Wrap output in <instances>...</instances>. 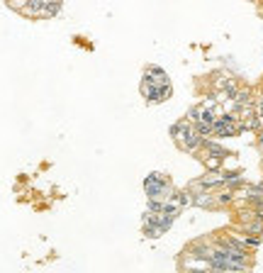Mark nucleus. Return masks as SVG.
<instances>
[{
    "label": "nucleus",
    "instance_id": "7ed1b4c3",
    "mask_svg": "<svg viewBox=\"0 0 263 273\" xmlns=\"http://www.w3.org/2000/svg\"><path fill=\"white\" fill-rule=\"evenodd\" d=\"M8 3H10L12 8H17V10H24V8H27V3H30V0H8Z\"/></svg>",
    "mask_w": 263,
    "mask_h": 273
},
{
    "label": "nucleus",
    "instance_id": "f03ea898",
    "mask_svg": "<svg viewBox=\"0 0 263 273\" xmlns=\"http://www.w3.org/2000/svg\"><path fill=\"white\" fill-rule=\"evenodd\" d=\"M239 125H236V117H231V115H222L215 120L212 125V134H217V137H234V134H239Z\"/></svg>",
    "mask_w": 263,
    "mask_h": 273
},
{
    "label": "nucleus",
    "instance_id": "f257e3e1",
    "mask_svg": "<svg viewBox=\"0 0 263 273\" xmlns=\"http://www.w3.org/2000/svg\"><path fill=\"white\" fill-rule=\"evenodd\" d=\"M144 188H146L149 200H164V203H168L173 197V186H171V181L164 173H151L144 181Z\"/></svg>",
    "mask_w": 263,
    "mask_h": 273
}]
</instances>
